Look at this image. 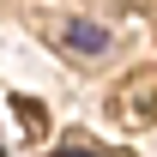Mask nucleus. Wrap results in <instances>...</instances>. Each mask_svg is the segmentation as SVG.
Wrapping results in <instances>:
<instances>
[{"instance_id":"nucleus-1","label":"nucleus","mask_w":157,"mask_h":157,"mask_svg":"<svg viewBox=\"0 0 157 157\" xmlns=\"http://www.w3.org/2000/svg\"><path fill=\"white\" fill-rule=\"evenodd\" d=\"M60 42H67L73 55H103V48H109V36H103V24H91V18H73L67 30H60Z\"/></svg>"},{"instance_id":"nucleus-2","label":"nucleus","mask_w":157,"mask_h":157,"mask_svg":"<svg viewBox=\"0 0 157 157\" xmlns=\"http://www.w3.org/2000/svg\"><path fill=\"white\" fill-rule=\"evenodd\" d=\"M55 157H97V151H85V139H67V145H60Z\"/></svg>"}]
</instances>
